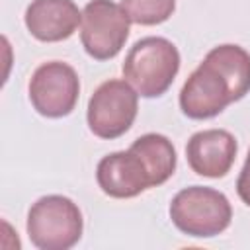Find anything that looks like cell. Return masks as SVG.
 I'll list each match as a JSON object with an SVG mask.
<instances>
[{"label": "cell", "instance_id": "13", "mask_svg": "<svg viewBox=\"0 0 250 250\" xmlns=\"http://www.w3.org/2000/svg\"><path fill=\"white\" fill-rule=\"evenodd\" d=\"M236 193L250 207V150H248V156H246L244 166H242L238 180H236Z\"/></svg>", "mask_w": 250, "mask_h": 250}, {"label": "cell", "instance_id": "5", "mask_svg": "<svg viewBox=\"0 0 250 250\" xmlns=\"http://www.w3.org/2000/svg\"><path fill=\"white\" fill-rule=\"evenodd\" d=\"M139 111L137 90L121 78L102 82L88 102V127L100 139H117L125 135Z\"/></svg>", "mask_w": 250, "mask_h": 250}, {"label": "cell", "instance_id": "12", "mask_svg": "<svg viewBox=\"0 0 250 250\" xmlns=\"http://www.w3.org/2000/svg\"><path fill=\"white\" fill-rule=\"evenodd\" d=\"M121 6L133 23L158 25L174 14L176 0H121Z\"/></svg>", "mask_w": 250, "mask_h": 250}, {"label": "cell", "instance_id": "10", "mask_svg": "<svg viewBox=\"0 0 250 250\" xmlns=\"http://www.w3.org/2000/svg\"><path fill=\"white\" fill-rule=\"evenodd\" d=\"M23 21L35 39L55 43L68 39L76 31L82 12L72 0H31Z\"/></svg>", "mask_w": 250, "mask_h": 250}, {"label": "cell", "instance_id": "9", "mask_svg": "<svg viewBox=\"0 0 250 250\" xmlns=\"http://www.w3.org/2000/svg\"><path fill=\"white\" fill-rule=\"evenodd\" d=\"M236 139L225 129H205L189 137L186 145V158L189 168L205 178H223L234 164Z\"/></svg>", "mask_w": 250, "mask_h": 250}, {"label": "cell", "instance_id": "3", "mask_svg": "<svg viewBox=\"0 0 250 250\" xmlns=\"http://www.w3.org/2000/svg\"><path fill=\"white\" fill-rule=\"evenodd\" d=\"M170 219L188 236L211 238L230 225L232 207L223 191L207 186H191L172 197Z\"/></svg>", "mask_w": 250, "mask_h": 250}, {"label": "cell", "instance_id": "8", "mask_svg": "<svg viewBox=\"0 0 250 250\" xmlns=\"http://www.w3.org/2000/svg\"><path fill=\"white\" fill-rule=\"evenodd\" d=\"M100 189L115 199H129L152 188L150 174L135 150H117L105 154L96 168Z\"/></svg>", "mask_w": 250, "mask_h": 250}, {"label": "cell", "instance_id": "11", "mask_svg": "<svg viewBox=\"0 0 250 250\" xmlns=\"http://www.w3.org/2000/svg\"><path fill=\"white\" fill-rule=\"evenodd\" d=\"M131 150H135L152 180V188L162 186L176 170V148L172 145V141L160 133H146L139 139H135V143L129 146Z\"/></svg>", "mask_w": 250, "mask_h": 250}, {"label": "cell", "instance_id": "2", "mask_svg": "<svg viewBox=\"0 0 250 250\" xmlns=\"http://www.w3.org/2000/svg\"><path fill=\"white\" fill-rule=\"evenodd\" d=\"M121 70L139 96L158 98L180 70V51L166 37H143L129 49Z\"/></svg>", "mask_w": 250, "mask_h": 250}, {"label": "cell", "instance_id": "1", "mask_svg": "<svg viewBox=\"0 0 250 250\" xmlns=\"http://www.w3.org/2000/svg\"><path fill=\"white\" fill-rule=\"evenodd\" d=\"M250 92V53L240 45L213 47L180 90V107L189 119H211Z\"/></svg>", "mask_w": 250, "mask_h": 250}, {"label": "cell", "instance_id": "4", "mask_svg": "<svg viewBox=\"0 0 250 250\" xmlns=\"http://www.w3.org/2000/svg\"><path fill=\"white\" fill-rule=\"evenodd\" d=\"M27 236L39 250H68L84 229L82 211L64 195H45L37 199L27 213Z\"/></svg>", "mask_w": 250, "mask_h": 250}, {"label": "cell", "instance_id": "7", "mask_svg": "<svg viewBox=\"0 0 250 250\" xmlns=\"http://www.w3.org/2000/svg\"><path fill=\"white\" fill-rule=\"evenodd\" d=\"M27 90L33 109L45 117L57 119L74 109L80 96V80L70 64L49 61L35 68Z\"/></svg>", "mask_w": 250, "mask_h": 250}, {"label": "cell", "instance_id": "6", "mask_svg": "<svg viewBox=\"0 0 250 250\" xmlns=\"http://www.w3.org/2000/svg\"><path fill=\"white\" fill-rule=\"evenodd\" d=\"M129 16L121 4L111 0H92L82 10L80 41L96 61L113 59L129 37Z\"/></svg>", "mask_w": 250, "mask_h": 250}]
</instances>
